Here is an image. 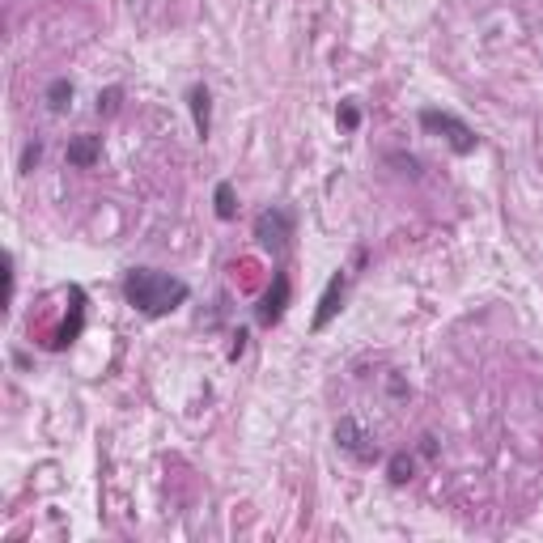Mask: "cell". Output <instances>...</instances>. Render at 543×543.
Segmentation results:
<instances>
[{"label": "cell", "instance_id": "277c9868", "mask_svg": "<svg viewBox=\"0 0 543 543\" xmlns=\"http://www.w3.org/2000/svg\"><path fill=\"white\" fill-rule=\"evenodd\" d=\"M335 446H340L344 455H352L357 463H374V458L383 455L378 441L369 438L366 429H361V421H352V416H344V421L335 424Z\"/></svg>", "mask_w": 543, "mask_h": 543}, {"label": "cell", "instance_id": "8fae6325", "mask_svg": "<svg viewBox=\"0 0 543 543\" xmlns=\"http://www.w3.org/2000/svg\"><path fill=\"white\" fill-rule=\"evenodd\" d=\"M386 472H391V484H407L412 472H416V463H412V455H395L386 463Z\"/></svg>", "mask_w": 543, "mask_h": 543}, {"label": "cell", "instance_id": "7c38bea8", "mask_svg": "<svg viewBox=\"0 0 543 543\" xmlns=\"http://www.w3.org/2000/svg\"><path fill=\"white\" fill-rule=\"evenodd\" d=\"M212 200H217V217H221V221H229V217H234V187H229V183H217V195H212Z\"/></svg>", "mask_w": 543, "mask_h": 543}, {"label": "cell", "instance_id": "9a60e30c", "mask_svg": "<svg viewBox=\"0 0 543 543\" xmlns=\"http://www.w3.org/2000/svg\"><path fill=\"white\" fill-rule=\"evenodd\" d=\"M340 123H344V128H357V123H361L357 106H340Z\"/></svg>", "mask_w": 543, "mask_h": 543}, {"label": "cell", "instance_id": "5bb4252c", "mask_svg": "<svg viewBox=\"0 0 543 543\" xmlns=\"http://www.w3.org/2000/svg\"><path fill=\"white\" fill-rule=\"evenodd\" d=\"M43 158V144H26V153H21V175H26V170H30V166H35V161Z\"/></svg>", "mask_w": 543, "mask_h": 543}, {"label": "cell", "instance_id": "ba28073f", "mask_svg": "<svg viewBox=\"0 0 543 543\" xmlns=\"http://www.w3.org/2000/svg\"><path fill=\"white\" fill-rule=\"evenodd\" d=\"M103 158V136H72L69 141V166H77V170H89L94 161Z\"/></svg>", "mask_w": 543, "mask_h": 543}, {"label": "cell", "instance_id": "4fadbf2b", "mask_svg": "<svg viewBox=\"0 0 543 543\" xmlns=\"http://www.w3.org/2000/svg\"><path fill=\"white\" fill-rule=\"evenodd\" d=\"M119 98H123V89H106V94H98V115H115V111H119Z\"/></svg>", "mask_w": 543, "mask_h": 543}, {"label": "cell", "instance_id": "52a82bcc", "mask_svg": "<svg viewBox=\"0 0 543 543\" xmlns=\"http://www.w3.org/2000/svg\"><path fill=\"white\" fill-rule=\"evenodd\" d=\"M187 106H192V119H195V136L209 141V132H212V94H209V86L187 89Z\"/></svg>", "mask_w": 543, "mask_h": 543}, {"label": "cell", "instance_id": "3957f363", "mask_svg": "<svg viewBox=\"0 0 543 543\" xmlns=\"http://www.w3.org/2000/svg\"><path fill=\"white\" fill-rule=\"evenodd\" d=\"M255 238H259L263 246H272V251L289 246V238H293V212L281 209V204L263 209L259 217H255Z\"/></svg>", "mask_w": 543, "mask_h": 543}, {"label": "cell", "instance_id": "30bf717a", "mask_svg": "<svg viewBox=\"0 0 543 543\" xmlns=\"http://www.w3.org/2000/svg\"><path fill=\"white\" fill-rule=\"evenodd\" d=\"M69 103H72V81H69V77H60V81H52V86H47V106L60 115Z\"/></svg>", "mask_w": 543, "mask_h": 543}, {"label": "cell", "instance_id": "8992f818", "mask_svg": "<svg viewBox=\"0 0 543 543\" xmlns=\"http://www.w3.org/2000/svg\"><path fill=\"white\" fill-rule=\"evenodd\" d=\"M344 293H349V272H335L332 281H327V289H323V298H318V315H315V332H323L327 323H332L335 315H340V306H344Z\"/></svg>", "mask_w": 543, "mask_h": 543}, {"label": "cell", "instance_id": "7a4b0ae2", "mask_svg": "<svg viewBox=\"0 0 543 543\" xmlns=\"http://www.w3.org/2000/svg\"><path fill=\"white\" fill-rule=\"evenodd\" d=\"M421 128H424V132H438V136H446V144L455 149L458 158H467V153H475V149H480V136H475V132L458 119V115H450V111H421Z\"/></svg>", "mask_w": 543, "mask_h": 543}, {"label": "cell", "instance_id": "5b68a950", "mask_svg": "<svg viewBox=\"0 0 543 543\" xmlns=\"http://www.w3.org/2000/svg\"><path fill=\"white\" fill-rule=\"evenodd\" d=\"M284 310H289V276L276 272V276H272V289L259 298V310H255V315H259L263 327H272V323L284 318Z\"/></svg>", "mask_w": 543, "mask_h": 543}, {"label": "cell", "instance_id": "9c48e42d", "mask_svg": "<svg viewBox=\"0 0 543 543\" xmlns=\"http://www.w3.org/2000/svg\"><path fill=\"white\" fill-rule=\"evenodd\" d=\"M72 301H77V310H72V318H64L60 335L52 340V349H69L72 340L81 335V323H86V293H81V289H72Z\"/></svg>", "mask_w": 543, "mask_h": 543}, {"label": "cell", "instance_id": "6da1fadb", "mask_svg": "<svg viewBox=\"0 0 543 543\" xmlns=\"http://www.w3.org/2000/svg\"><path fill=\"white\" fill-rule=\"evenodd\" d=\"M187 281H178V276H166V272H153V267H132L128 272V281H123V298L128 306H136L141 315L149 318H161L178 310L183 301H187Z\"/></svg>", "mask_w": 543, "mask_h": 543}]
</instances>
